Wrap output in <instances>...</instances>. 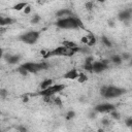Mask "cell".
Here are the masks:
<instances>
[{"instance_id": "cell-15", "label": "cell", "mask_w": 132, "mask_h": 132, "mask_svg": "<svg viewBox=\"0 0 132 132\" xmlns=\"http://www.w3.org/2000/svg\"><path fill=\"white\" fill-rule=\"evenodd\" d=\"M87 37H88V44H89V45H94L95 43H96V38L94 37L93 34L90 33Z\"/></svg>"}, {"instance_id": "cell-6", "label": "cell", "mask_w": 132, "mask_h": 132, "mask_svg": "<svg viewBox=\"0 0 132 132\" xmlns=\"http://www.w3.org/2000/svg\"><path fill=\"white\" fill-rule=\"evenodd\" d=\"M65 88L64 85H55V86H50V87H47L45 89H44L43 91H40L38 94L39 95H43L44 97V96H53L54 94H56L60 91H62Z\"/></svg>"}, {"instance_id": "cell-24", "label": "cell", "mask_w": 132, "mask_h": 132, "mask_svg": "<svg viewBox=\"0 0 132 132\" xmlns=\"http://www.w3.org/2000/svg\"><path fill=\"white\" fill-rule=\"evenodd\" d=\"M18 70H19V72H20L21 74H23V75H26L27 73H28V71H27L26 69H24V68H23L22 66H21V67H20V68L18 69Z\"/></svg>"}, {"instance_id": "cell-28", "label": "cell", "mask_w": 132, "mask_h": 132, "mask_svg": "<svg viewBox=\"0 0 132 132\" xmlns=\"http://www.w3.org/2000/svg\"><path fill=\"white\" fill-rule=\"evenodd\" d=\"M86 7H87L88 10H91L92 7H93V4L91 2H88V3H86Z\"/></svg>"}, {"instance_id": "cell-30", "label": "cell", "mask_w": 132, "mask_h": 132, "mask_svg": "<svg viewBox=\"0 0 132 132\" xmlns=\"http://www.w3.org/2000/svg\"><path fill=\"white\" fill-rule=\"evenodd\" d=\"M126 124H127V126H131L132 125V118H129V119H127V121H126Z\"/></svg>"}, {"instance_id": "cell-20", "label": "cell", "mask_w": 132, "mask_h": 132, "mask_svg": "<svg viewBox=\"0 0 132 132\" xmlns=\"http://www.w3.org/2000/svg\"><path fill=\"white\" fill-rule=\"evenodd\" d=\"M101 40H102V43L105 44L106 46H108V47L112 46V43H110V41H109L105 36H102V37H101Z\"/></svg>"}, {"instance_id": "cell-23", "label": "cell", "mask_w": 132, "mask_h": 132, "mask_svg": "<svg viewBox=\"0 0 132 132\" xmlns=\"http://www.w3.org/2000/svg\"><path fill=\"white\" fill-rule=\"evenodd\" d=\"M0 96L3 97V98H5V97L7 96V91L4 90V89H1V90H0Z\"/></svg>"}, {"instance_id": "cell-13", "label": "cell", "mask_w": 132, "mask_h": 132, "mask_svg": "<svg viewBox=\"0 0 132 132\" xmlns=\"http://www.w3.org/2000/svg\"><path fill=\"white\" fill-rule=\"evenodd\" d=\"M5 59H6V61L8 62V63H10V64H16L17 62H19V60H20V56H10V55H5Z\"/></svg>"}, {"instance_id": "cell-37", "label": "cell", "mask_w": 132, "mask_h": 132, "mask_svg": "<svg viewBox=\"0 0 132 132\" xmlns=\"http://www.w3.org/2000/svg\"><path fill=\"white\" fill-rule=\"evenodd\" d=\"M98 1H100V2H104V1H105V0H98Z\"/></svg>"}, {"instance_id": "cell-36", "label": "cell", "mask_w": 132, "mask_h": 132, "mask_svg": "<svg viewBox=\"0 0 132 132\" xmlns=\"http://www.w3.org/2000/svg\"><path fill=\"white\" fill-rule=\"evenodd\" d=\"M2 54H3V52H2V50H1V48H0V58L2 57Z\"/></svg>"}, {"instance_id": "cell-19", "label": "cell", "mask_w": 132, "mask_h": 132, "mask_svg": "<svg viewBox=\"0 0 132 132\" xmlns=\"http://www.w3.org/2000/svg\"><path fill=\"white\" fill-rule=\"evenodd\" d=\"M113 62H114V63H116L117 65H120L122 63V58L120 56H118V55H116V56L113 57Z\"/></svg>"}, {"instance_id": "cell-31", "label": "cell", "mask_w": 132, "mask_h": 132, "mask_svg": "<svg viewBox=\"0 0 132 132\" xmlns=\"http://www.w3.org/2000/svg\"><path fill=\"white\" fill-rule=\"evenodd\" d=\"M6 30H7V29H6L5 28V27H0V34H2V33H4Z\"/></svg>"}, {"instance_id": "cell-17", "label": "cell", "mask_w": 132, "mask_h": 132, "mask_svg": "<svg viewBox=\"0 0 132 132\" xmlns=\"http://www.w3.org/2000/svg\"><path fill=\"white\" fill-rule=\"evenodd\" d=\"M63 45L66 46V47H69V48H74V47H76V44L73 43V41H69V40L63 41Z\"/></svg>"}, {"instance_id": "cell-35", "label": "cell", "mask_w": 132, "mask_h": 132, "mask_svg": "<svg viewBox=\"0 0 132 132\" xmlns=\"http://www.w3.org/2000/svg\"><path fill=\"white\" fill-rule=\"evenodd\" d=\"M18 129H19V130H21V131H26V130H27V129H26V128H24V127H19Z\"/></svg>"}, {"instance_id": "cell-11", "label": "cell", "mask_w": 132, "mask_h": 132, "mask_svg": "<svg viewBox=\"0 0 132 132\" xmlns=\"http://www.w3.org/2000/svg\"><path fill=\"white\" fill-rule=\"evenodd\" d=\"M79 73H78V71L75 70V69H72V70H70V71H68L65 75H64V78L65 79H68V80H75V79H78L79 78Z\"/></svg>"}, {"instance_id": "cell-33", "label": "cell", "mask_w": 132, "mask_h": 132, "mask_svg": "<svg viewBox=\"0 0 132 132\" xmlns=\"http://www.w3.org/2000/svg\"><path fill=\"white\" fill-rule=\"evenodd\" d=\"M123 57H124V59H125V60H127V59H129L130 55H129V54H124V55H123Z\"/></svg>"}, {"instance_id": "cell-27", "label": "cell", "mask_w": 132, "mask_h": 132, "mask_svg": "<svg viewBox=\"0 0 132 132\" xmlns=\"http://www.w3.org/2000/svg\"><path fill=\"white\" fill-rule=\"evenodd\" d=\"M54 102L56 103L57 105H59V106L62 105V102H61V99L60 98H54Z\"/></svg>"}, {"instance_id": "cell-9", "label": "cell", "mask_w": 132, "mask_h": 132, "mask_svg": "<svg viewBox=\"0 0 132 132\" xmlns=\"http://www.w3.org/2000/svg\"><path fill=\"white\" fill-rule=\"evenodd\" d=\"M118 17H119V20H120V21H124V22H126V21H129V20L131 19V10L128 9V10L121 11Z\"/></svg>"}, {"instance_id": "cell-5", "label": "cell", "mask_w": 132, "mask_h": 132, "mask_svg": "<svg viewBox=\"0 0 132 132\" xmlns=\"http://www.w3.org/2000/svg\"><path fill=\"white\" fill-rule=\"evenodd\" d=\"M39 37V32L37 31H31V32H28V33H25L23 35H21L19 38L23 41L25 44H35L37 39Z\"/></svg>"}, {"instance_id": "cell-25", "label": "cell", "mask_w": 132, "mask_h": 132, "mask_svg": "<svg viewBox=\"0 0 132 132\" xmlns=\"http://www.w3.org/2000/svg\"><path fill=\"white\" fill-rule=\"evenodd\" d=\"M40 21V18H39V16H35L33 19H32V21H31V23L32 24H36V23H38Z\"/></svg>"}, {"instance_id": "cell-21", "label": "cell", "mask_w": 132, "mask_h": 132, "mask_svg": "<svg viewBox=\"0 0 132 132\" xmlns=\"http://www.w3.org/2000/svg\"><path fill=\"white\" fill-rule=\"evenodd\" d=\"M79 83H84V82H86L87 81V76L85 75V74H83V73H81L80 75H79Z\"/></svg>"}, {"instance_id": "cell-29", "label": "cell", "mask_w": 132, "mask_h": 132, "mask_svg": "<svg viewBox=\"0 0 132 132\" xmlns=\"http://www.w3.org/2000/svg\"><path fill=\"white\" fill-rule=\"evenodd\" d=\"M112 116H113V118H115V119H119V118H120V115L118 114L117 112H114V113L112 114Z\"/></svg>"}, {"instance_id": "cell-3", "label": "cell", "mask_w": 132, "mask_h": 132, "mask_svg": "<svg viewBox=\"0 0 132 132\" xmlns=\"http://www.w3.org/2000/svg\"><path fill=\"white\" fill-rule=\"evenodd\" d=\"M124 93H125L124 89H120L114 86H108V87L104 86L100 90V94L105 98H116V97H119Z\"/></svg>"}, {"instance_id": "cell-32", "label": "cell", "mask_w": 132, "mask_h": 132, "mask_svg": "<svg viewBox=\"0 0 132 132\" xmlns=\"http://www.w3.org/2000/svg\"><path fill=\"white\" fill-rule=\"evenodd\" d=\"M82 43L88 44V37H83V38H82Z\"/></svg>"}, {"instance_id": "cell-10", "label": "cell", "mask_w": 132, "mask_h": 132, "mask_svg": "<svg viewBox=\"0 0 132 132\" xmlns=\"http://www.w3.org/2000/svg\"><path fill=\"white\" fill-rule=\"evenodd\" d=\"M56 16L60 19H63V18H69V17H73V13L70 11V10H68V9H61L59 10L57 13H56Z\"/></svg>"}, {"instance_id": "cell-26", "label": "cell", "mask_w": 132, "mask_h": 132, "mask_svg": "<svg viewBox=\"0 0 132 132\" xmlns=\"http://www.w3.org/2000/svg\"><path fill=\"white\" fill-rule=\"evenodd\" d=\"M30 11H31V7L29 5H27V6H25V8H24V12L26 13V15H28V13H30Z\"/></svg>"}, {"instance_id": "cell-8", "label": "cell", "mask_w": 132, "mask_h": 132, "mask_svg": "<svg viewBox=\"0 0 132 132\" xmlns=\"http://www.w3.org/2000/svg\"><path fill=\"white\" fill-rule=\"evenodd\" d=\"M114 109H115V106L113 104H109V103L99 104V105L95 106V110L98 113H108V112H112Z\"/></svg>"}, {"instance_id": "cell-4", "label": "cell", "mask_w": 132, "mask_h": 132, "mask_svg": "<svg viewBox=\"0 0 132 132\" xmlns=\"http://www.w3.org/2000/svg\"><path fill=\"white\" fill-rule=\"evenodd\" d=\"M22 67L24 69H26L28 72H33V73H36L39 70H43V69H46L48 67V65L46 63H25L22 65Z\"/></svg>"}, {"instance_id": "cell-2", "label": "cell", "mask_w": 132, "mask_h": 132, "mask_svg": "<svg viewBox=\"0 0 132 132\" xmlns=\"http://www.w3.org/2000/svg\"><path fill=\"white\" fill-rule=\"evenodd\" d=\"M81 50L80 47H74V48H69V47H66V46H59L55 50L51 51V52H47L44 58H48V57H53V56H66V57H71L73 55L79 52Z\"/></svg>"}, {"instance_id": "cell-1", "label": "cell", "mask_w": 132, "mask_h": 132, "mask_svg": "<svg viewBox=\"0 0 132 132\" xmlns=\"http://www.w3.org/2000/svg\"><path fill=\"white\" fill-rule=\"evenodd\" d=\"M56 25L59 28H62V29H76V28L84 29V25H83L82 21L80 19H78L75 16L60 19V20H58Z\"/></svg>"}, {"instance_id": "cell-7", "label": "cell", "mask_w": 132, "mask_h": 132, "mask_svg": "<svg viewBox=\"0 0 132 132\" xmlns=\"http://www.w3.org/2000/svg\"><path fill=\"white\" fill-rule=\"evenodd\" d=\"M107 63H108L107 60H104L101 62H95V63L92 64V71H94L96 73H99L103 70H105L107 68Z\"/></svg>"}, {"instance_id": "cell-14", "label": "cell", "mask_w": 132, "mask_h": 132, "mask_svg": "<svg viewBox=\"0 0 132 132\" xmlns=\"http://www.w3.org/2000/svg\"><path fill=\"white\" fill-rule=\"evenodd\" d=\"M92 61H93V58L92 57L87 58L86 63H85V69H86V70L92 71Z\"/></svg>"}, {"instance_id": "cell-16", "label": "cell", "mask_w": 132, "mask_h": 132, "mask_svg": "<svg viewBox=\"0 0 132 132\" xmlns=\"http://www.w3.org/2000/svg\"><path fill=\"white\" fill-rule=\"evenodd\" d=\"M52 83H53L52 80H45L44 82H43V83L40 84V88L44 90V89H45V88H47V87H50V86L52 85Z\"/></svg>"}, {"instance_id": "cell-12", "label": "cell", "mask_w": 132, "mask_h": 132, "mask_svg": "<svg viewBox=\"0 0 132 132\" xmlns=\"http://www.w3.org/2000/svg\"><path fill=\"white\" fill-rule=\"evenodd\" d=\"M15 22V20H12L10 18H4L2 16H0V27H3L5 25H10Z\"/></svg>"}, {"instance_id": "cell-22", "label": "cell", "mask_w": 132, "mask_h": 132, "mask_svg": "<svg viewBox=\"0 0 132 132\" xmlns=\"http://www.w3.org/2000/svg\"><path fill=\"white\" fill-rule=\"evenodd\" d=\"M74 116H75V113L74 112H68L67 113V117H66V119L67 120H70V119H72V118H74Z\"/></svg>"}, {"instance_id": "cell-18", "label": "cell", "mask_w": 132, "mask_h": 132, "mask_svg": "<svg viewBox=\"0 0 132 132\" xmlns=\"http://www.w3.org/2000/svg\"><path fill=\"white\" fill-rule=\"evenodd\" d=\"M25 6H27V3H26V2H21V3H18V4H16L15 6H13V9H16V10H21V9L25 8Z\"/></svg>"}, {"instance_id": "cell-34", "label": "cell", "mask_w": 132, "mask_h": 132, "mask_svg": "<svg viewBox=\"0 0 132 132\" xmlns=\"http://www.w3.org/2000/svg\"><path fill=\"white\" fill-rule=\"evenodd\" d=\"M102 123H103L104 125H108V124H109V121L106 120V119H104V120H102Z\"/></svg>"}]
</instances>
